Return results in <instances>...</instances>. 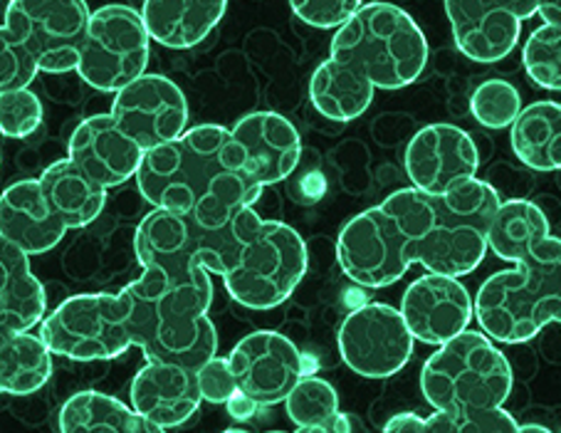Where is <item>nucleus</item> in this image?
Returning <instances> with one entry per match:
<instances>
[{
  "label": "nucleus",
  "mask_w": 561,
  "mask_h": 433,
  "mask_svg": "<svg viewBox=\"0 0 561 433\" xmlns=\"http://www.w3.org/2000/svg\"><path fill=\"white\" fill-rule=\"evenodd\" d=\"M41 184L57 216L70 230L90 226L94 218H100L106 204V189L96 184L70 157L50 163L41 173Z\"/></svg>",
  "instance_id": "26"
},
{
  "label": "nucleus",
  "mask_w": 561,
  "mask_h": 433,
  "mask_svg": "<svg viewBox=\"0 0 561 433\" xmlns=\"http://www.w3.org/2000/svg\"><path fill=\"white\" fill-rule=\"evenodd\" d=\"M500 204V191L482 179L431 196L428 233L415 246V263L428 273L470 275L490 250V228Z\"/></svg>",
  "instance_id": "10"
},
{
  "label": "nucleus",
  "mask_w": 561,
  "mask_h": 433,
  "mask_svg": "<svg viewBox=\"0 0 561 433\" xmlns=\"http://www.w3.org/2000/svg\"><path fill=\"white\" fill-rule=\"evenodd\" d=\"M329 57L354 65L376 90H401L423 75L428 65V41L403 8L374 0L336 27Z\"/></svg>",
  "instance_id": "7"
},
{
  "label": "nucleus",
  "mask_w": 561,
  "mask_h": 433,
  "mask_svg": "<svg viewBox=\"0 0 561 433\" xmlns=\"http://www.w3.org/2000/svg\"><path fill=\"white\" fill-rule=\"evenodd\" d=\"M512 367L488 332L466 330L440 344L421 369V391L438 411L495 409L512 394Z\"/></svg>",
  "instance_id": "9"
},
{
  "label": "nucleus",
  "mask_w": 561,
  "mask_h": 433,
  "mask_svg": "<svg viewBox=\"0 0 561 433\" xmlns=\"http://www.w3.org/2000/svg\"><path fill=\"white\" fill-rule=\"evenodd\" d=\"M243 144L250 171L260 189L285 181L302 159V139L295 124L277 112L245 114L230 129Z\"/></svg>",
  "instance_id": "21"
},
{
  "label": "nucleus",
  "mask_w": 561,
  "mask_h": 433,
  "mask_svg": "<svg viewBox=\"0 0 561 433\" xmlns=\"http://www.w3.org/2000/svg\"><path fill=\"white\" fill-rule=\"evenodd\" d=\"M401 312L415 340L440 346L468 330L476 317V297L458 277L425 271L405 287Z\"/></svg>",
  "instance_id": "18"
},
{
  "label": "nucleus",
  "mask_w": 561,
  "mask_h": 433,
  "mask_svg": "<svg viewBox=\"0 0 561 433\" xmlns=\"http://www.w3.org/2000/svg\"><path fill=\"white\" fill-rule=\"evenodd\" d=\"M238 389L263 407L285 403L299 379L305 377V357L289 337L257 330L243 337L228 354Z\"/></svg>",
  "instance_id": "16"
},
{
  "label": "nucleus",
  "mask_w": 561,
  "mask_h": 433,
  "mask_svg": "<svg viewBox=\"0 0 561 433\" xmlns=\"http://www.w3.org/2000/svg\"><path fill=\"white\" fill-rule=\"evenodd\" d=\"M383 431H389V433H423V431H428V421L419 417V413H413V411H403V413H396V417H391V421H386Z\"/></svg>",
  "instance_id": "39"
},
{
  "label": "nucleus",
  "mask_w": 561,
  "mask_h": 433,
  "mask_svg": "<svg viewBox=\"0 0 561 433\" xmlns=\"http://www.w3.org/2000/svg\"><path fill=\"white\" fill-rule=\"evenodd\" d=\"M515 157L531 171L561 169V104L539 100L527 104L510 127Z\"/></svg>",
  "instance_id": "27"
},
{
  "label": "nucleus",
  "mask_w": 561,
  "mask_h": 433,
  "mask_svg": "<svg viewBox=\"0 0 561 433\" xmlns=\"http://www.w3.org/2000/svg\"><path fill=\"white\" fill-rule=\"evenodd\" d=\"M203 401L226 403L238 391L236 374L230 369L228 357H213L196 372Z\"/></svg>",
  "instance_id": "37"
},
{
  "label": "nucleus",
  "mask_w": 561,
  "mask_h": 433,
  "mask_svg": "<svg viewBox=\"0 0 561 433\" xmlns=\"http://www.w3.org/2000/svg\"><path fill=\"white\" fill-rule=\"evenodd\" d=\"M362 5L364 0H289V8L299 21L319 31L342 27L362 11Z\"/></svg>",
  "instance_id": "36"
},
{
  "label": "nucleus",
  "mask_w": 561,
  "mask_h": 433,
  "mask_svg": "<svg viewBox=\"0 0 561 433\" xmlns=\"http://www.w3.org/2000/svg\"><path fill=\"white\" fill-rule=\"evenodd\" d=\"M549 233V218L541 206L527 198H505L490 228V250L500 260L517 263Z\"/></svg>",
  "instance_id": "31"
},
{
  "label": "nucleus",
  "mask_w": 561,
  "mask_h": 433,
  "mask_svg": "<svg viewBox=\"0 0 561 433\" xmlns=\"http://www.w3.org/2000/svg\"><path fill=\"white\" fill-rule=\"evenodd\" d=\"M287 419L299 433H344L362 429L352 413L340 411V394L322 377L305 374L285 399Z\"/></svg>",
  "instance_id": "30"
},
{
  "label": "nucleus",
  "mask_w": 561,
  "mask_h": 433,
  "mask_svg": "<svg viewBox=\"0 0 561 433\" xmlns=\"http://www.w3.org/2000/svg\"><path fill=\"white\" fill-rule=\"evenodd\" d=\"M67 224L45 196L41 179H21L0 196V240L43 255L67 236Z\"/></svg>",
  "instance_id": "22"
},
{
  "label": "nucleus",
  "mask_w": 561,
  "mask_h": 433,
  "mask_svg": "<svg viewBox=\"0 0 561 433\" xmlns=\"http://www.w3.org/2000/svg\"><path fill=\"white\" fill-rule=\"evenodd\" d=\"M45 317L47 295L31 271V253L0 240V332H27Z\"/></svg>",
  "instance_id": "23"
},
{
  "label": "nucleus",
  "mask_w": 561,
  "mask_h": 433,
  "mask_svg": "<svg viewBox=\"0 0 561 433\" xmlns=\"http://www.w3.org/2000/svg\"><path fill=\"white\" fill-rule=\"evenodd\" d=\"M53 377V350L43 334L0 332V391L31 397Z\"/></svg>",
  "instance_id": "28"
},
{
  "label": "nucleus",
  "mask_w": 561,
  "mask_h": 433,
  "mask_svg": "<svg viewBox=\"0 0 561 433\" xmlns=\"http://www.w3.org/2000/svg\"><path fill=\"white\" fill-rule=\"evenodd\" d=\"M149 57L151 35L141 11L122 3L102 5L90 18L77 75L94 90L117 94L147 75Z\"/></svg>",
  "instance_id": "12"
},
{
  "label": "nucleus",
  "mask_w": 561,
  "mask_h": 433,
  "mask_svg": "<svg viewBox=\"0 0 561 433\" xmlns=\"http://www.w3.org/2000/svg\"><path fill=\"white\" fill-rule=\"evenodd\" d=\"M522 62L531 82L541 90L561 92V25L545 23L527 37Z\"/></svg>",
  "instance_id": "32"
},
{
  "label": "nucleus",
  "mask_w": 561,
  "mask_h": 433,
  "mask_svg": "<svg viewBox=\"0 0 561 433\" xmlns=\"http://www.w3.org/2000/svg\"><path fill=\"white\" fill-rule=\"evenodd\" d=\"M236 243L222 285L236 303L250 310H273L283 305L307 273V246L295 228L267 220L253 206L230 220Z\"/></svg>",
  "instance_id": "6"
},
{
  "label": "nucleus",
  "mask_w": 561,
  "mask_h": 433,
  "mask_svg": "<svg viewBox=\"0 0 561 433\" xmlns=\"http://www.w3.org/2000/svg\"><path fill=\"white\" fill-rule=\"evenodd\" d=\"M233 228H206L191 216L151 208L134 233V250L144 271H157L171 287L213 293L210 275L228 271Z\"/></svg>",
  "instance_id": "8"
},
{
  "label": "nucleus",
  "mask_w": 561,
  "mask_h": 433,
  "mask_svg": "<svg viewBox=\"0 0 561 433\" xmlns=\"http://www.w3.org/2000/svg\"><path fill=\"white\" fill-rule=\"evenodd\" d=\"M144 153L112 114L82 119L67 141V157L106 191L137 179Z\"/></svg>",
  "instance_id": "19"
},
{
  "label": "nucleus",
  "mask_w": 561,
  "mask_h": 433,
  "mask_svg": "<svg viewBox=\"0 0 561 433\" xmlns=\"http://www.w3.org/2000/svg\"><path fill=\"white\" fill-rule=\"evenodd\" d=\"M403 167L415 189L440 196L478 176L480 151L470 134L456 124H428L413 134Z\"/></svg>",
  "instance_id": "17"
},
{
  "label": "nucleus",
  "mask_w": 561,
  "mask_h": 433,
  "mask_svg": "<svg viewBox=\"0 0 561 433\" xmlns=\"http://www.w3.org/2000/svg\"><path fill=\"white\" fill-rule=\"evenodd\" d=\"M129 401L141 419L169 431L196 417L203 397L196 372L169 362H147L131 381Z\"/></svg>",
  "instance_id": "20"
},
{
  "label": "nucleus",
  "mask_w": 561,
  "mask_h": 433,
  "mask_svg": "<svg viewBox=\"0 0 561 433\" xmlns=\"http://www.w3.org/2000/svg\"><path fill=\"white\" fill-rule=\"evenodd\" d=\"M90 18L87 0H11L0 27V90L31 87L37 72H77Z\"/></svg>",
  "instance_id": "2"
},
{
  "label": "nucleus",
  "mask_w": 561,
  "mask_h": 433,
  "mask_svg": "<svg viewBox=\"0 0 561 433\" xmlns=\"http://www.w3.org/2000/svg\"><path fill=\"white\" fill-rule=\"evenodd\" d=\"M137 186L153 208L191 216L206 228L228 226L265 191L255 184L243 144L220 124H198L149 149Z\"/></svg>",
  "instance_id": "1"
},
{
  "label": "nucleus",
  "mask_w": 561,
  "mask_h": 433,
  "mask_svg": "<svg viewBox=\"0 0 561 433\" xmlns=\"http://www.w3.org/2000/svg\"><path fill=\"white\" fill-rule=\"evenodd\" d=\"M60 431L65 433H149L159 429L141 419L137 409L110 394L84 389L72 394L60 409Z\"/></svg>",
  "instance_id": "29"
},
{
  "label": "nucleus",
  "mask_w": 561,
  "mask_h": 433,
  "mask_svg": "<svg viewBox=\"0 0 561 433\" xmlns=\"http://www.w3.org/2000/svg\"><path fill=\"white\" fill-rule=\"evenodd\" d=\"M228 0H144L141 18L151 41L171 50H188L216 31Z\"/></svg>",
  "instance_id": "24"
},
{
  "label": "nucleus",
  "mask_w": 561,
  "mask_h": 433,
  "mask_svg": "<svg viewBox=\"0 0 561 433\" xmlns=\"http://www.w3.org/2000/svg\"><path fill=\"white\" fill-rule=\"evenodd\" d=\"M222 407H226L228 417L233 421H250V419H255L260 411L267 409V407H263V403H257L253 397H248V394H243L240 389L226 403H222Z\"/></svg>",
  "instance_id": "38"
},
{
  "label": "nucleus",
  "mask_w": 561,
  "mask_h": 433,
  "mask_svg": "<svg viewBox=\"0 0 561 433\" xmlns=\"http://www.w3.org/2000/svg\"><path fill=\"white\" fill-rule=\"evenodd\" d=\"M376 84L354 65L329 57L309 80V102L332 122H354L371 107Z\"/></svg>",
  "instance_id": "25"
},
{
  "label": "nucleus",
  "mask_w": 561,
  "mask_h": 433,
  "mask_svg": "<svg viewBox=\"0 0 561 433\" xmlns=\"http://www.w3.org/2000/svg\"><path fill=\"white\" fill-rule=\"evenodd\" d=\"M476 317L502 344L529 342L561 322V238L547 236L512 271L490 275L476 295Z\"/></svg>",
  "instance_id": "5"
},
{
  "label": "nucleus",
  "mask_w": 561,
  "mask_h": 433,
  "mask_svg": "<svg viewBox=\"0 0 561 433\" xmlns=\"http://www.w3.org/2000/svg\"><path fill=\"white\" fill-rule=\"evenodd\" d=\"M458 50L482 65L505 60L515 50L522 23L537 15L535 0H445Z\"/></svg>",
  "instance_id": "15"
},
{
  "label": "nucleus",
  "mask_w": 561,
  "mask_h": 433,
  "mask_svg": "<svg viewBox=\"0 0 561 433\" xmlns=\"http://www.w3.org/2000/svg\"><path fill=\"white\" fill-rule=\"evenodd\" d=\"M129 317L127 287L119 293H84L57 305L41 322V334L55 357L106 362L134 346Z\"/></svg>",
  "instance_id": "11"
},
{
  "label": "nucleus",
  "mask_w": 561,
  "mask_h": 433,
  "mask_svg": "<svg viewBox=\"0 0 561 433\" xmlns=\"http://www.w3.org/2000/svg\"><path fill=\"white\" fill-rule=\"evenodd\" d=\"M43 102L31 87L0 90V129L5 139H27L41 129Z\"/></svg>",
  "instance_id": "35"
},
{
  "label": "nucleus",
  "mask_w": 561,
  "mask_h": 433,
  "mask_svg": "<svg viewBox=\"0 0 561 433\" xmlns=\"http://www.w3.org/2000/svg\"><path fill=\"white\" fill-rule=\"evenodd\" d=\"M112 117L144 151L163 147L188 132V100L163 75H141L114 94Z\"/></svg>",
  "instance_id": "14"
},
{
  "label": "nucleus",
  "mask_w": 561,
  "mask_h": 433,
  "mask_svg": "<svg viewBox=\"0 0 561 433\" xmlns=\"http://www.w3.org/2000/svg\"><path fill=\"white\" fill-rule=\"evenodd\" d=\"M340 354L346 367L366 379H389L413 357L409 324L401 310L386 303H366L344 317Z\"/></svg>",
  "instance_id": "13"
},
{
  "label": "nucleus",
  "mask_w": 561,
  "mask_h": 433,
  "mask_svg": "<svg viewBox=\"0 0 561 433\" xmlns=\"http://www.w3.org/2000/svg\"><path fill=\"white\" fill-rule=\"evenodd\" d=\"M535 3H537V15L541 21L561 25V0H535Z\"/></svg>",
  "instance_id": "40"
},
{
  "label": "nucleus",
  "mask_w": 561,
  "mask_h": 433,
  "mask_svg": "<svg viewBox=\"0 0 561 433\" xmlns=\"http://www.w3.org/2000/svg\"><path fill=\"white\" fill-rule=\"evenodd\" d=\"M431 196L415 186L393 191L379 206L346 220L336 238V260L344 275L362 287L399 283L415 263L413 253L428 233Z\"/></svg>",
  "instance_id": "3"
},
{
  "label": "nucleus",
  "mask_w": 561,
  "mask_h": 433,
  "mask_svg": "<svg viewBox=\"0 0 561 433\" xmlns=\"http://www.w3.org/2000/svg\"><path fill=\"white\" fill-rule=\"evenodd\" d=\"M428 431L435 433H512L519 431V423L510 411L495 409H466V411H438L431 413Z\"/></svg>",
  "instance_id": "34"
},
{
  "label": "nucleus",
  "mask_w": 561,
  "mask_h": 433,
  "mask_svg": "<svg viewBox=\"0 0 561 433\" xmlns=\"http://www.w3.org/2000/svg\"><path fill=\"white\" fill-rule=\"evenodd\" d=\"M522 94L512 82L507 80H492L480 82L476 92L470 94V112L482 127L488 129H507L519 117Z\"/></svg>",
  "instance_id": "33"
},
{
  "label": "nucleus",
  "mask_w": 561,
  "mask_h": 433,
  "mask_svg": "<svg viewBox=\"0 0 561 433\" xmlns=\"http://www.w3.org/2000/svg\"><path fill=\"white\" fill-rule=\"evenodd\" d=\"M131 337L147 362H169L198 372L218 357V332L208 317L213 293L171 287L157 271L127 285Z\"/></svg>",
  "instance_id": "4"
},
{
  "label": "nucleus",
  "mask_w": 561,
  "mask_h": 433,
  "mask_svg": "<svg viewBox=\"0 0 561 433\" xmlns=\"http://www.w3.org/2000/svg\"><path fill=\"white\" fill-rule=\"evenodd\" d=\"M519 431H549V429L539 426V423H519Z\"/></svg>",
  "instance_id": "41"
}]
</instances>
